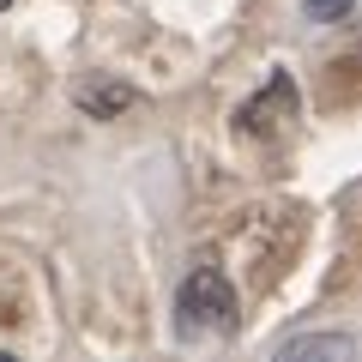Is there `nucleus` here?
Wrapping results in <instances>:
<instances>
[{
  "label": "nucleus",
  "instance_id": "5",
  "mask_svg": "<svg viewBox=\"0 0 362 362\" xmlns=\"http://www.w3.org/2000/svg\"><path fill=\"white\" fill-rule=\"evenodd\" d=\"M350 6H356V0H302V13H308L314 25H338V18H350Z\"/></svg>",
  "mask_w": 362,
  "mask_h": 362
},
{
  "label": "nucleus",
  "instance_id": "1",
  "mask_svg": "<svg viewBox=\"0 0 362 362\" xmlns=\"http://www.w3.org/2000/svg\"><path fill=\"white\" fill-rule=\"evenodd\" d=\"M235 314H242V302H235L230 272L211 266V259L187 266V278H181V290H175V326H181V338H230L235 332Z\"/></svg>",
  "mask_w": 362,
  "mask_h": 362
},
{
  "label": "nucleus",
  "instance_id": "4",
  "mask_svg": "<svg viewBox=\"0 0 362 362\" xmlns=\"http://www.w3.org/2000/svg\"><path fill=\"white\" fill-rule=\"evenodd\" d=\"M296 356H356V338L350 332H302L278 344V362H296Z\"/></svg>",
  "mask_w": 362,
  "mask_h": 362
},
{
  "label": "nucleus",
  "instance_id": "3",
  "mask_svg": "<svg viewBox=\"0 0 362 362\" xmlns=\"http://www.w3.org/2000/svg\"><path fill=\"white\" fill-rule=\"evenodd\" d=\"M73 103L85 109L90 121H121L133 103H139V90H133V85H121V78H85V85L73 90Z\"/></svg>",
  "mask_w": 362,
  "mask_h": 362
},
{
  "label": "nucleus",
  "instance_id": "2",
  "mask_svg": "<svg viewBox=\"0 0 362 362\" xmlns=\"http://www.w3.org/2000/svg\"><path fill=\"white\" fill-rule=\"evenodd\" d=\"M284 121H296V78L278 66V73L266 78V90H254V97L235 109V127H242L247 139H272Z\"/></svg>",
  "mask_w": 362,
  "mask_h": 362
},
{
  "label": "nucleus",
  "instance_id": "6",
  "mask_svg": "<svg viewBox=\"0 0 362 362\" xmlns=\"http://www.w3.org/2000/svg\"><path fill=\"white\" fill-rule=\"evenodd\" d=\"M6 6H13V0H0V13H6Z\"/></svg>",
  "mask_w": 362,
  "mask_h": 362
}]
</instances>
